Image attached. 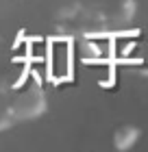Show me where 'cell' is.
Here are the masks:
<instances>
[{
	"mask_svg": "<svg viewBox=\"0 0 148 152\" xmlns=\"http://www.w3.org/2000/svg\"><path fill=\"white\" fill-rule=\"evenodd\" d=\"M2 89H4L7 111H9L13 124L37 120L46 113L48 109L46 91L35 72H24L15 80L2 83Z\"/></svg>",
	"mask_w": 148,
	"mask_h": 152,
	"instance_id": "6da1fadb",
	"label": "cell"
},
{
	"mask_svg": "<svg viewBox=\"0 0 148 152\" xmlns=\"http://www.w3.org/2000/svg\"><path fill=\"white\" fill-rule=\"evenodd\" d=\"M137 15V0H120L116 11L111 13V26L113 28H126Z\"/></svg>",
	"mask_w": 148,
	"mask_h": 152,
	"instance_id": "277c9868",
	"label": "cell"
},
{
	"mask_svg": "<svg viewBox=\"0 0 148 152\" xmlns=\"http://www.w3.org/2000/svg\"><path fill=\"white\" fill-rule=\"evenodd\" d=\"M142 139V128L135 126V124H122L113 130V137H111V143L113 148L124 152V150H131L135 143Z\"/></svg>",
	"mask_w": 148,
	"mask_h": 152,
	"instance_id": "3957f363",
	"label": "cell"
},
{
	"mask_svg": "<svg viewBox=\"0 0 148 152\" xmlns=\"http://www.w3.org/2000/svg\"><path fill=\"white\" fill-rule=\"evenodd\" d=\"M46 63H48V74H50L52 80L57 83L68 80L74 72V37L70 35L52 37L50 44H48Z\"/></svg>",
	"mask_w": 148,
	"mask_h": 152,
	"instance_id": "7a4b0ae2",
	"label": "cell"
}]
</instances>
